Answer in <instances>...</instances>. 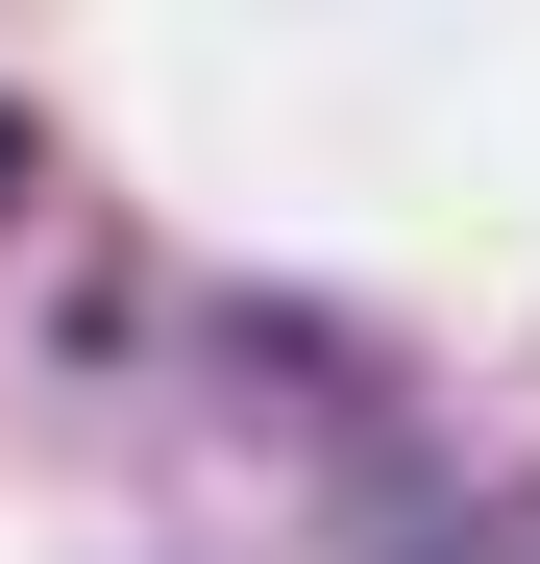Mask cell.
<instances>
[{
	"mask_svg": "<svg viewBox=\"0 0 540 564\" xmlns=\"http://www.w3.org/2000/svg\"><path fill=\"white\" fill-rule=\"evenodd\" d=\"M393 564H540V491H467V516H418Z\"/></svg>",
	"mask_w": 540,
	"mask_h": 564,
	"instance_id": "obj_1",
	"label": "cell"
},
{
	"mask_svg": "<svg viewBox=\"0 0 540 564\" xmlns=\"http://www.w3.org/2000/svg\"><path fill=\"white\" fill-rule=\"evenodd\" d=\"M0 221H25V123H0Z\"/></svg>",
	"mask_w": 540,
	"mask_h": 564,
	"instance_id": "obj_2",
	"label": "cell"
}]
</instances>
